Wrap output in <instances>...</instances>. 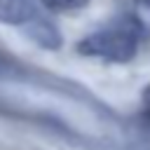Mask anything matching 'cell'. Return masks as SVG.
Here are the masks:
<instances>
[{
	"label": "cell",
	"instance_id": "6",
	"mask_svg": "<svg viewBox=\"0 0 150 150\" xmlns=\"http://www.w3.org/2000/svg\"><path fill=\"white\" fill-rule=\"evenodd\" d=\"M38 2L47 12H73L89 5V0H38Z\"/></svg>",
	"mask_w": 150,
	"mask_h": 150
},
{
	"label": "cell",
	"instance_id": "5",
	"mask_svg": "<svg viewBox=\"0 0 150 150\" xmlns=\"http://www.w3.org/2000/svg\"><path fill=\"white\" fill-rule=\"evenodd\" d=\"M129 21L134 23L141 38H150V0H134Z\"/></svg>",
	"mask_w": 150,
	"mask_h": 150
},
{
	"label": "cell",
	"instance_id": "2",
	"mask_svg": "<svg viewBox=\"0 0 150 150\" xmlns=\"http://www.w3.org/2000/svg\"><path fill=\"white\" fill-rule=\"evenodd\" d=\"M42 16L38 0H0V23L26 30Z\"/></svg>",
	"mask_w": 150,
	"mask_h": 150
},
{
	"label": "cell",
	"instance_id": "1",
	"mask_svg": "<svg viewBox=\"0 0 150 150\" xmlns=\"http://www.w3.org/2000/svg\"><path fill=\"white\" fill-rule=\"evenodd\" d=\"M138 47H141V35L129 21V16H124L80 38L75 52L84 59H94L103 63H129L138 54Z\"/></svg>",
	"mask_w": 150,
	"mask_h": 150
},
{
	"label": "cell",
	"instance_id": "4",
	"mask_svg": "<svg viewBox=\"0 0 150 150\" xmlns=\"http://www.w3.org/2000/svg\"><path fill=\"white\" fill-rule=\"evenodd\" d=\"M131 145L134 150H150V84L143 87L138 110L131 120Z\"/></svg>",
	"mask_w": 150,
	"mask_h": 150
},
{
	"label": "cell",
	"instance_id": "3",
	"mask_svg": "<svg viewBox=\"0 0 150 150\" xmlns=\"http://www.w3.org/2000/svg\"><path fill=\"white\" fill-rule=\"evenodd\" d=\"M23 35H26L33 45H38L40 49H47V52H59V49L63 47V35H61L59 26H56L52 19H47L45 14H42L35 23H30V26L23 30Z\"/></svg>",
	"mask_w": 150,
	"mask_h": 150
}]
</instances>
